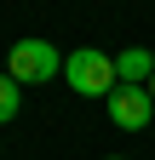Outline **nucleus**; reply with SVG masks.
I'll use <instances>...</instances> for the list:
<instances>
[{
  "label": "nucleus",
  "mask_w": 155,
  "mask_h": 160,
  "mask_svg": "<svg viewBox=\"0 0 155 160\" xmlns=\"http://www.w3.org/2000/svg\"><path fill=\"white\" fill-rule=\"evenodd\" d=\"M115 74H121V86H149L155 52L149 46H121V52H115Z\"/></svg>",
  "instance_id": "obj_4"
},
{
  "label": "nucleus",
  "mask_w": 155,
  "mask_h": 160,
  "mask_svg": "<svg viewBox=\"0 0 155 160\" xmlns=\"http://www.w3.org/2000/svg\"><path fill=\"white\" fill-rule=\"evenodd\" d=\"M104 160H126V154H104Z\"/></svg>",
  "instance_id": "obj_7"
},
{
  "label": "nucleus",
  "mask_w": 155,
  "mask_h": 160,
  "mask_svg": "<svg viewBox=\"0 0 155 160\" xmlns=\"http://www.w3.org/2000/svg\"><path fill=\"white\" fill-rule=\"evenodd\" d=\"M149 97H155V74H149Z\"/></svg>",
  "instance_id": "obj_6"
},
{
  "label": "nucleus",
  "mask_w": 155,
  "mask_h": 160,
  "mask_svg": "<svg viewBox=\"0 0 155 160\" xmlns=\"http://www.w3.org/2000/svg\"><path fill=\"white\" fill-rule=\"evenodd\" d=\"M104 109H109V120L121 132H144L149 120H155V97H149V86H115L104 97Z\"/></svg>",
  "instance_id": "obj_3"
},
{
  "label": "nucleus",
  "mask_w": 155,
  "mask_h": 160,
  "mask_svg": "<svg viewBox=\"0 0 155 160\" xmlns=\"http://www.w3.org/2000/svg\"><path fill=\"white\" fill-rule=\"evenodd\" d=\"M63 80H69L81 97H109L115 86H121L115 57H109V52H98V46H75V52L63 57Z\"/></svg>",
  "instance_id": "obj_1"
},
{
  "label": "nucleus",
  "mask_w": 155,
  "mask_h": 160,
  "mask_svg": "<svg viewBox=\"0 0 155 160\" xmlns=\"http://www.w3.org/2000/svg\"><path fill=\"white\" fill-rule=\"evenodd\" d=\"M17 109H23V86H17L12 74H0V120H12Z\"/></svg>",
  "instance_id": "obj_5"
},
{
  "label": "nucleus",
  "mask_w": 155,
  "mask_h": 160,
  "mask_svg": "<svg viewBox=\"0 0 155 160\" xmlns=\"http://www.w3.org/2000/svg\"><path fill=\"white\" fill-rule=\"evenodd\" d=\"M6 74L17 86H46L52 74H63V52H57L52 40H17L6 52Z\"/></svg>",
  "instance_id": "obj_2"
}]
</instances>
